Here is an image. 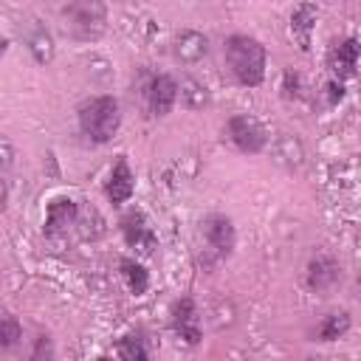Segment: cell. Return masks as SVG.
Instances as JSON below:
<instances>
[{
    "label": "cell",
    "instance_id": "ffe728a7",
    "mask_svg": "<svg viewBox=\"0 0 361 361\" xmlns=\"http://www.w3.org/2000/svg\"><path fill=\"white\" fill-rule=\"evenodd\" d=\"M327 90H330V102H336V99H341V96H344V87H341V85H336V82H330V85H327Z\"/></svg>",
    "mask_w": 361,
    "mask_h": 361
},
{
    "label": "cell",
    "instance_id": "ac0fdd59",
    "mask_svg": "<svg viewBox=\"0 0 361 361\" xmlns=\"http://www.w3.org/2000/svg\"><path fill=\"white\" fill-rule=\"evenodd\" d=\"M20 336H23V327H20V322H17L11 313H3V319H0V347H3V350L14 347Z\"/></svg>",
    "mask_w": 361,
    "mask_h": 361
},
{
    "label": "cell",
    "instance_id": "8fae6325",
    "mask_svg": "<svg viewBox=\"0 0 361 361\" xmlns=\"http://www.w3.org/2000/svg\"><path fill=\"white\" fill-rule=\"evenodd\" d=\"M130 195H133V172H130L127 158H118L107 178V197H110V203L121 206L130 200Z\"/></svg>",
    "mask_w": 361,
    "mask_h": 361
},
{
    "label": "cell",
    "instance_id": "d6986e66",
    "mask_svg": "<svg viewBox=\"0 0 361 361\" xmlns=\"http://www.w3.org/2000/svg\"><path fill=\"white\" fill-rule=\"evenodd\" d=\"M116 353H118L121 358H127V361H144V358H147V350H144L141 338H135V336H127V338H121Z\"/></svg>",
    "mask_w": 361,
    "mask_h": 361
},
{
    "label": "cell",
    "instance_id": "3957f363",
    "mask_svg": "<svg viewBox=\"0 0 361 361\" xmlns=\"http://www.w3.org/2000/svg\"><path fill=\"white\" fill-rule=\"evenodd\" d=\"M65 28L76 39H99L107 28V6L102 0H71L62 8Z\"/></svg>",
    "mask_w": 361,
    "mask_h": 361
},
{
    "label": "cell",
    "instance_id": "9c48e42d",
    "mask_svg": "<svg viewBox=\"0 0 361 361\" xmlns=\"http://www.w3.org/2000/svg\"><path fill=\"white\" fill-rule=\"evenodd\" d=\"M358 56H361V45L358 39H344L338 42L333 51H330V71L338 76V79H350L358 68Z\"/></svg>",
    "mask_w": 361,
    "mask_h": 361
},
{
    "label": "cell",
    "instance_id": "7c38bea8",
    "mask_svg": "<svg viewBox=\"0 0 361 361\" xmlns=\"http://www.w3.org/2000/svg\"><path fill=\"white\" fill-rule=\"evenodd\" d=\"M316 17H319V11H316L313 3H302V6H296V11L290 14V34H293V39L299 42L302 51L310 48V34H313V28H316Z\"/></svg>",
    "mask_w": 361,
    "mask_h": 361
},
{
    "label": "cell",
    "instance_id": "5b68a950",
    "mask_svg": "<svg viewBox=\"0 0 361 361\" xmlns=\"http://www.w3.org/2000/svg\"><path fill=\"white\" fill-rule=\"evenodd\" d=\"M228 138L243 152H259L265 147V130L251 116H234L228 121Z\"/></svg>",
    "mask_w": 361,
    "mask_h": 361
},
{
    "label": "cell",
    "instance_id": "52a82bcc",
    "mask_svg": "<svg viewBox=\"0 0 361 361\" xmlns=\"http://www.w3.org/2000/svg\"><path fill=\"white\" fill-rule=\"evenodd\" d=\"M175 99H178V85H175L172 76L158 73V76L149 79V85H147V107H149L152 116H166L172 110Z\"/></svg>",
    "mask_w": 361,
    "mask_h": 361
},
{
    "label": "cell",
    "instance_id": "7a4b0ae2",
    "mask_svg": "<svg viewBox=\"0 0 361 361\" xmlns=\"http://www.w3.org/2000/svg\"><path fill=\"white\" fill-rule=\"evenodd\" d=\"M118 124H121V110L113 96H96L79 107V127L96 144H107L118 133Z\"/></svg>",
    "mask_w": 361,
    "mask_h": 361
},
{
    "label": "cell",
    "instance_id": "8992f818",
    "mask_svg": "<svg viewBox=\"0 0 361 361\" xmlns=\"http://www.w3.org/2000/svg\"><path fill=\"white\" fill-rule=\"evenodd\" d=\"M121 231H124L127 245H133V248H138L144 254H152V248L158 245V240H155V234H152L144 212H138V209H130L121 217Z\"/></svg>",
    "mask_w": 361,
    "mask_h": 361
},
{
    "label": "cell",
    "instance_id": "277c9868",
    "mask_svg": "<svg viewBox=\"0 0 361 361\" xmlns=\"http://www.w3.org/2000/svg\"><path fill=\"white\" fill-rule=\"evenodd\" d=\"M203 234L217 259H226L234 251V223L226 214H209L203 220Z\"/></svg>",
    "mask_w": 361,
    "mask_h": 361
},
{
    "label": "cell",
    "instance_id": "5bb4252c",
    "mask_svg": "<svg viewBox=\"0 0 361 361\" xmlns=\"http://www.w3.org/2000/svg\"><path fill=\"white\" fill-rule=\"evenodd\" d=\"M175 54L178 59L183 62H195L206 54V37L197 34V31H183L178 39H175Z\"/></svg>",
    "mask_w": 361,
    "mask_h": 361
},
{
    "label": "cell",
    "instance_id": "9a60e30c",
    "mask_svg": "<svg viewBox=\"0 0 361 361\" xmlns=\"http://www.w3.org/2000/svg\"><path fill=\"white\" fill-rule=\"evenodd\" d=\"M350 330V316L347 310H336V313H327L319 324V338L322 341H336L338 336H344Z\"/></svg>",
    "mask_w": 361,
    "mask_h": 361
},
{
    "label": "cell",
    "instance_id": "4fadbf2b",
    "mask_svg": "<svg viewBox=\"0 0 361 361\" xmlns=\"http://www.w3.org/2000/svg\"><path fill=\"white\" fill-rule=\"evenodd\" d=\"M76 217V203L68 197H56L48 203V214H45V234L56 237L59 231H65Z\"/></svg>",
    "mask_w": 361,
    "mask_h": 361
},
{
    "label": "cell",
    "instance_id": "6da1fadb",
    "mask_svg": "<svg viewBox=\"0 0 361 361\" xmlns=\"http://www.w3.org/2000/svg\"><path fill=\"white\" fill-rule=\"evenodd\" d=\"M226 62L240 85L257 87L265 79V48L248 34H234L226 39Z\"/></svg>",
    "mask_w": 361,
    "mask_h": 361
},
{
    "label": "cell",
    "instance_id": "e0dca14e",
    "mask_svg": "<svg viewBox=\"0 0 361 361\" xmlns=\"http://www.w3.org/2000/svg\"><path fill=\"white\" fill-rule=\"evenodd\" d=\"M28 51L34 54V59L37 62H51V56H54V42H51V37H48V31L45 28H34V34L28 37Z\"/></svg>",
    "mask_w": 361,
    "mask_h": 361
},
{
    "label": "cell",
    "instance_id": "ba28073f",
    "mask_svg": "<svg viewBox=\"0 0 361 361\" xmlns=\"http://www.w3.org/2000/svg\"><path fill=\"white\" fill-rule=\"evenodd\" d=\"M172 330L186 344H197L200 341V319H197V307H195V302L189 296L178 299L172 305Z\"/></svg>",
    "mask_w": 361,
    "mask_h": 361
},
{
    "label": "cell",
    "instance_id": "2e32d148",
    "mask_svg": "<svg viewBox=\"0 0 361 361\" xmlns=\"http://www.w3.org/2000/svg\"><path fill=\"white\" fill-rule=\"evenodd\" d=\"M121 274H124V279H127V285H130V290H133L135 296H141V293L147 290L149 276H147V271H144L141 262H135V259H121Z\"/></svg>",
    "mask_w": 361,
    "mask_h": 361
},
{
    "label": "cell",
    "instance_id": "30bf717a",
    "mask_svg": "<svg viewBox=\"0 0 361 361\" xmlns=\"http://www.w3.org/2000/svg\"><path fill=\"white\" fill-rule=\"evenodd\" d=\"M338 274H341L338 262L333 257H327V254H319L307 265V285H310V290H327V288H333L338 282Z\"/></svg>",
    "mask_w": 361,
    "mask_h": 361
}]
</instances>
